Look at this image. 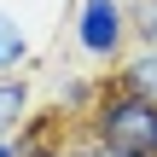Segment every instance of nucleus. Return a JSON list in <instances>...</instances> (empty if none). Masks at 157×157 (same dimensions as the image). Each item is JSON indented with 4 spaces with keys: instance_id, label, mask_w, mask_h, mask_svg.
<instances>
[{
    "instance_id": "nucleus-4",
    "label": "nucleus",
    "mask_w": 157,
    "mask_h": 157,
    "mask_svg": "<svg viewBox=\"0 0 157 157\" xmlns=\"http://www.w3.org/2000/svg\"><path fill=\"white\" fill-rule=\"evenodd\" d=\"M35 117V93L23 76H0V140H17V128Z\"/></svg>"
},
{
    "instance_id": "nucleus-1",
    "label": "nucleus",
    "mask_w": 157,
    "mask_h": 157,
    "mask_svg": "<svg viewBox=\"0 0 157 157\" xmlns=\"http://www.w3.org/2000/svg\"><path fill=\"white\" fill-rule=\"evenodd\" d=\"M82 122H87V146L99 157H157V99H140L105 82Z\"/></svg>"
},
{
    "instance_id": "nucleus-9",
    "label": "nucleus",
    "mask_w": 157,
    "mask_h": 157,
    "mask_svg": "<svg viewBox=\"0 0 157 157\" xmlns=\"http://www.w3.org/2000/svg\"><path fill=\"white\" fill-rule=\"evenodd\" d=\"M0 157H17V146H12V140H0Z\"/></svg>"
},
{
    "instance_id": "nucleus-7",
    "label": "nucleus",
    "mask_w": 157,
    "mask_h": 157,
    "mask_svg": "<svg viewBox=\"0 0 157 157\" xmlns=\"http://www.w3.org/2000/svg\"><path fill=\"white\" fill-rule=\"evenodd\" d=\"M99 87H105V82H93V76H58V87H52L58 117H87L93 99H99Z\"/></svg>"
},
{
    "instance_id": "nucleus-2",
    "label": "nucleus",
    "mask_w": 157,
    "mask_h": 157,
    "mask_svg": "<svg viewBox=\"0 0 157 157\" xmlns=\"http://www.w3.org/2000/svg\"><path fill=\"white\" fill-rule=\"evenodd\" d=\"M82 58L93 64H122L134 47V23H128V0H76V23H70Z\"/></svg>"
},
{
    "instance_id": "nucleus-5",
    "label": "nucleus",
    "mask_w": 157,
    "mask_h": 157,
    "mask_svg": "<svg viewBox=\"0 0 157 157\" xmlns=\"http://www.w3.org/2000/svg\"><path fill=\"white\" fill-rule=\"evenodd\" d=\"M12 146H17V157H64V122L58 117H29Z\"/></svg>"
},
{
    "instance_id": "nucleus-3",
    "label": "nucleus",
    "mask_w": 157,
    "mask_h": 157,
    "mask_svg": "<svg viewBox=\"0 0 157 157\" xmlns=\"http://www.w3.org/2000/svg\"><path fill=\"white\" fill-rule=\"evenodd\" d=\"M35 58V41H29V23L0 0V76H23V64Z\"/></svg>"
},
{
    "instance_id": "nucleus-6",
    "label": "nucleus",
    "mask_w": 157,
    "mask_h": 157,
    "mask_svg": "<svg viewBox=\"0 0 157 157\" xmlns=\"http://www.w3.org/2000/svg\"><path fill=\"white\" fill-rule=\"evenodd\" d=\"M111 82L117 87H128V93H140V99H157V52H128L117 70H111Z\"/></svg>"
},
{
    "instance_id": "nucleus-8",
    "label": "nucleus",
    "mask_w": 157,
    "mask_h": 157,
    "mask_svg": "<svg viewBox=\"0 0 157 157\" xmlns=\"http://www.w3.org/2000/svg\"><path fill=\"white\" fill-rule=\"evenodd\" d=\"M128 23H134V47L140 52H157V0L128 6Z\"/></svg>"
}]
</instances>
